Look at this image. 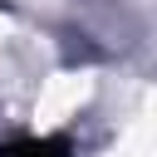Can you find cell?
<instances>
[{
  "label": "cell",
  "mask_w": 157,
  "mask_h": 157,
  "mask_svg": "<svg viewBox=\"0 0 157 157\" xmlns=\"http://www.w3.org/2000/svg\"><path fill=\"white\" fill-rule=\"evenodd\" d=\"M0 157H69V147L64 142H54V137H29V142H15V147H5Z\"/></svg>",
  "instance_id": "1"
}]
</instances>
